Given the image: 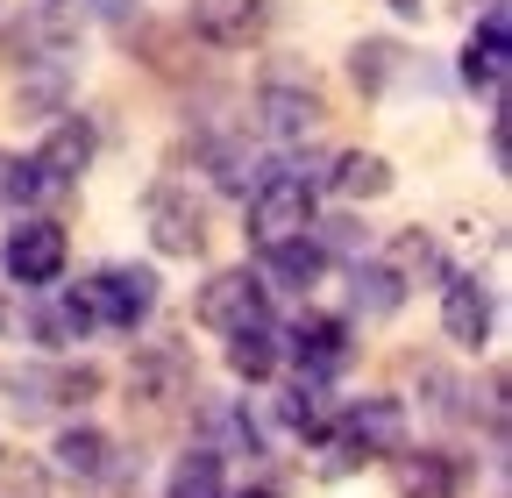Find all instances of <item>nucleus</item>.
Instances as JSON below:
<instances>
[{"label": "nucleus", "mask_w": 512, "mask_h": 498, "mask_svg": "<svg viewBox=\"0 0 512 498\" xmlns=\"http://www.w3.org/2000/svg\"><path fill=\"white\" fill-rule=\"evenodd\" d=\"M107 378L93 363H29V370H8L0 392H8L15 413H50V406H86Z\"/></svg>", "instance_id": "obj_1"}, {"label": "nucleus", "mask_w": 512, "mask_h": 498, "mask_svg": "<svg viewBox=\"0 0 512 498\" xmlns=\"http://www.w3.org/2000/svg\"><path fill=\"white\" fill-rule=\"evenodd\" d=\"M157 271H143V264H107L93 285H86V306H93V321L100 328H114V335H136L150 314H157Z\"/></svg>", "instance_id": "obj_2"}, {"label": "nucleus", "mask_w": 512, "mask_h": 498, "mask_svg": "<svg viewBox=\"0 0 512 498\" xmlns=\"http://www.w3.org/2000/svg\"><path fill=\"white\" fill-rule=\"evenodd\" d=\"M306 228H313V178H299V171L256 178V193H249V242L264 249V242H285V235H306Z\"/></svg>", "instance_id": "obj_3"}, {"label": "nucleus", "mask_w": 512, "mask_h": 498, "mask_svg": "<svg viewBox=\"0 0 512 498\" xmlns=\"http://www.w3.org/2000/svg\"><path fill=\"white\" fill-rule=\"evenodd\" d=\"M413 442V413L399 399H356L342 413V463H377V456H406Z\"/></svg>", "instance_id": "obj_4"}, {"label": "nucleus", "mask_w": 512, "mask_h": 498, "mask_svg": "<svg viewBox=\"0 0 512 498\" xmlns=\"http://www.w3.org/2000/svg\"><path fill=\"white\" fill-rule=\"evenodd\" d=\"M320 121H328V107H320L313 79H299V72H271L264 86H256V129H264V136H278V143H306Z\"/></svg>", "instance_id": "obj_5"}, {"label": "nucleus", "mask_w": 512, "mask_h": 498, "mask_svg": "<svg viewBox=\"0 0 512 498\" xmlns=\"http://www.w3.org/2000/svg\"><path fill=\"white\" fill-rule=\"evenodd\" d=\"M64 257H72V242L50 214H29L22 228H8V278L22 292H50L64 278Z\"/></svg>", "instance_id": "obj_6"}, {"label": "nucleus", "mask_w": 512, "mask_h": 498, "mask_svg": "<svg viewBox=\"0 0 512 498\" xmlns=\"http://www.w3.org/2000/svg\"><path fill=\"white\" fill-rule=\"evenodd\" d=\"M192 321L214 328V335H235L249 321H271V306H264V278L256 271H214L200 285V299H192Z\"/></svg>", "instance_id": "obj_7"}, {"label": "nucleus", "mask_w": 512, "mask_h": 498, "mask_svg": "<svg viewBox=\"0 0 512 498\" xmlns=\"http://www.w3.org/2000/svg\"><path fill=\"white\" fill-rule=\"evenodd\" d=\"M143 221H150V242L164 257H200L207 249V214H200V200H192L185 185H150Z\"/></svg>", "instance_id": "obj_8"}, {"label": "nucleus", "mask_w": 512, "mask_h": 498, "mask_svg": "<svg viewBox=\"0 0 512 498\" xmlns=\"http://www.w3.org/2000/svg\"><path fill=\"white\" fill-rule=\"evenodd\" d=\"M185 29L200 43H214V50H249L271 29V0H192Z\"/></svg>", "instance_id": "obj_9"}, {"label": "nucleus", "mask_w": 512, "mask_h": 498, "mask_svg": "<svg viewBox=\"0 0 512 498\" xmlns=\"http://www.w3.org/2000/svg\"><path fill=\"white\" fill-rule=\"evenodd\" d=\"M93 150H100V129H93L86 114L57 121V129L43 136V150L29 157V164H36V185H43V193H64V185H79V171L93 164Z\"/></svg>", "instance_id": "obj_10"}, {"label": "nucleus", "mask_w": 512, "mask_h": 498, "mask_svg": "<svg viewBox=\"0 0 512 498\" xmlns=\"http://www.w3.org/2000/svg\"><path fill=\"white\" fill-rule=\"evenodd\" d=\"M441 328H448L456 349H484L491 342V285L477 271L441 278Z\"/></svg>", "instance_id": "obj_11"}, {"label": "nucleus", "mask_w": 512, "mask_h": 498, "mask_svg": "<svg viewBox=\"0 0 512 498\" xmlns=\"http://www.w3.org/2000/svg\"><path fill=\"white\" fill-rule=\"evenodd\" d=\"M505 50H512V29H505V8L491 0L484 8V22H477V36L463 43V86L470 93H505Z\"/></svg>", "instance_id": "obj_12"}, {"label": "nucleus", "mask_w": 512, "mask_h": 498, "mask_svg": "<svg viewBox=\"0 0 512 498\" xmlns=\"http://www.w3.org/2000/svg\"><path fill=\"white\" fill-rule=\"evenodd\" d=\"M349 349H356V342H349V321H335V314H306V321L292 328V356H299L306 378H320V385L349 363Z\"/></svg>", "instance_id": "obj_13"}, {"label": "nucleus", "mask_w": 512, "mask_h": 498, "mask_svg": "<svg viewBox=\"0 0 512 498\" xmlns=\"http://www.w3.org/2000/svg\"><path fill=\"white\" fill-rule=\"evenodd\" d=\"M50 456H57V477H72V484H100L114 470V442L100 427H64Z\"/></svg>", "instance_id": "obj_14"}, {"label": "nucleus", "mask_w": 512, "mask_h": 498, "mask_svg": "<svg viewBox=\"0 0 512 498\" xmlns=\"http://www.w3.org/2000/svg\"><path fill=\"white\" fill-rule=\"evenodd\" d=\"M264 271L292 292H313L320 271H328V242H313V235H285V242H264Z\"/></svg>", "instance_id": "obj_15"}, {"label": "nucleus", "mask_w": 512, "mask_h": 498, "mask_svg": "<svg viewBox=\"0 0 512 498\" xmlns=\"http://www.w3.org/2000/svg\"><path fill=\"white\" fill-rule=\"evenodd\" d=\"M278 356H285V349H278V328H271V321H249V328L228 335V370H235L242 385H264L271 370H278Z\"/></svg>", "instance_id": "obj_16"}, {"label": "nucleus", "mask_w": 512, "mask_h": 498, "mask_svg": "<svg viewBox=\"0 0 512 498\" xmlns=\"http://www.w3.org/2000/svg\"><path fill=\"white\" fill-rule=\"evenodd\" d=\"M349 299H356L363 321H392L399 306H406V285H399L392 264H356V271H349Z\"/></svg>", "instance_id": "obj_17"}, {"label": "nucleus", "mask_w": 512, "mask_h": 498, "mask_svg": "<svg viewBox=\"0 0 512 498\" xmlns=\"http://www.w3.org/2000/svg\"><path fill=\"white\" fill-rule=\"evenodd\" d=\"M463 484H470V470L448 456V449L406 456V491H413V498H463Z\"/></svg>", "instance_id": "obj_18"}, {"label": "nucleus", "mask_w": 512, "mask_h": 498, "mask_svg": "<svg viewBox=\"0 0 512 498\" xmlns=\"http://www.w3.org/2000/svg\"><path fill=\"white\" fill-rule=\"evenodd\" d=\"M328 185L342 200H384V193H392V164H384L377 150H349V157H335Z\"/></svg>", "instance_id": "obj_19"}, {"label": "nucleus", "mask_w": 512, "mask_h": 498, "mask_svg": "<svg viewBox=\"0 0 512 498\" xmlns=\"http://www.w3.org/2000/svg\"><path fill=\"white\" fill-rule=\"evenodd\" d=\"M164 498H228V477H221V449H185L171 463V484Z\"/></svg>", "instance_id": "obj_20"}, {"label": "nucleus", "mask_w": 512, "mask_h": 498, "mask_svg": "<svg viewBox=\"0 0 512 498\" xmlns=\"http://www.w3.org/2000/svg\"><path fill=\"white\" fill-rule=\"evenodd\" d=\"M278 420H285L292 434H306V442H328L335 420H328V392H320V378H299V385L278 399Z\"/></svg>", "instance_id": "obj_21"}, {"label": "nucleus", "mask_w": 512, "mask_h": 498, "mask_svg": "<svg viewBox=\"0 0 512 498\" xmlns=\"http://www.w3.org/2000/svg\"><path fill=\"white\" fill-rule=\"evenodd\" d=\"M399 65H406V50H399V43H384V36H370V43L349 50V79H356V93H370V100L399 79Z\"/></svg>", "instance_id": "obj_22"}, {"label": "nucleus", "mask_w": 512, "mask_h": 498, "mask_svg": "<svg viewBox=\"0 0 512 498\" xmlns=\"http://www.w3.org/2000/svg\"><path fill=\"white\" fill-rule=\"evenodd\" d=\"M399 271V285H413V278H448V264H441V242L434 235H420V228H406L399 242H392V257H384Z\"/></svg>", "instance_id": "obj_23"}, {"label": "nucleus", "mask_w": 512, "mask_h": 498, "mask_svg": "<svg viewBox=\"0 0 512 498\" xmlns=\"http://www.w3.org/2000/svg\"><path fill=\"white\" fill-rule=\"evenodd\" d=\"M100 321H93V306H86V292H64L57 306H43V314H36V335L43 342H86Z\"/></svg>", "instance_id": "obj_24"}, {"label": "nucleus", "mask_w": 512, "mask_h": 498, "mask_svg": "<svg viewBox=\"0 0 512 498\" xmlns=\"http://www.w3.org/2000/svg\"><path fill=\"white\" fill-rule=\"evenodd\" d=\"M185 385H192V363L178 349H157L136 363V392H185Z\"/></svg>", "instance_id": "obj_25"}, {"label": "nucleus", "mask_w": 512, "mask_h": 498, "mask_svg": "<svg viewBox=\"0 0 512 498\" xmlns=\"http://www.w3.org/2000/svg\"><path fill=\"white\" fill-rule=\"evenodd\" d=\"M50 491V470L29 463V456H0V498H43Z\"/></svg>", "instance_id": "obj_26"}, {"label": "nucleus", "mask_w": 512, "mask_h": 498, "mask_svg": "<svg viewBox=\"0 0 512 498\" xmlns=\"http://www.w3.org/2000/svg\"><path fill=\"white\" fill-rule=\"evenodd\" d=\"M491 164H498V171L512 164V121H505V100H498V114H491Z\"/></svg>", "instance_id": "obj_27"}, {"label": "nucleus", "mask_w": 512, "mask_h": 498, "mask_svg": "<svg viewBox=\"0 0 512 498\" xmlns=\"http://www.w3.org/2000/svg\"><path fill=\"white\" fill-rule=\"evenodd\" d=\"M86 8H93L100 22H114V29H128V22H136V8H143V0H86Z\"/></svg>", "instance_id": "obj_28"}, {"label": "nucleus", "mask_w": 512, "mask_h": 498, "mask_svg": "<svg viewBox=\"0 0 512 498\" xmlns=\"http://www.w3.org/2000/svg\"><path fill=\"white\" fill-rule=\"evenodd\" d=\"M221 427H228V442H235V449L256 456V427H249V413H221Z\"/></svg>", "instance_id": "obj_29"}, {"label": "nucleus", "mask_w": 512, "mask_h": 498, "mask_svg": "<svg viewBox=\"0 0 512 498\" xmlns=\"http://www.w3.org/2000/svg\"><path fill=\"white\" fill-rule=\"evenodd\" d=\"M384 8H392L399 22H420V8H427V0H384Z\"/></svg>", "instance_id": "obj_30"}, {"label": "nucleus", "mask_w": 512, "mask_h": 498, "mask_svg": "<svg viewBox=\"0 0 512 498\" xmlns=\"http://www.w3.org/2000/svg\"><path fill=\"white\" fill-rule=\"evenodd\" d=\"M228 498H278L271 484H249V491H228Z\"/></svg>", "instance_id": "obj_31"}, {"label": "nucleus", "mask_w": 512, "mask_h": 498, "mask_svg": "<svg viewBox=\"0 0 512 498\" xmlns=\"http://www.w3.org/2000/svg\"><path fill=\"white\" fill-rule=\"evenodd\" d=\"M0 328H8V306H0Z\"/></svg>", "instance_id": "obj_32"}]
</instances>
